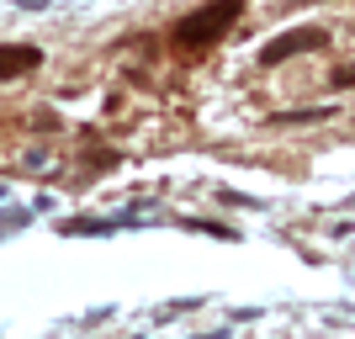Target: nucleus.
<instances>
[{
  "label": "nucleus",
  "mask_w": 355,
  "mask_h": 339,
  "mask_svg": "<svg viewBox=\"0 0 355 339\" xmlns=\"http://www.w3.org/2000/svg\"><path fill=\"white\" fill-rule=\"evenodd\" d=\"M239 16H244V0H207L202 11H191V16H180V21H175L170 43H175L180 53H196V48L218 43V37L234 27Z\"/></svg>",
  "instance_id": "nucleus-1"
},
{
  "label": "nucleus",
  "mask_w": 355,
  "mask_h": 339,
  "mask_svg": "<svg viewBox=\"0 0 355 339\" xmlns=\"http://www.w3.org/2000/svg\"><path fill=\"white\" fill-rule=\"evenodd\" d=\"M324 43H329V32H324V27H297V32H282L276 43L260 48V64H282V59H292V53H313V48H324Z\"/></svg>",
  "instance_id": "nucleus-2"
},
{
  "label": "nucleus",
  "mask_w": 355,
  "mask_h": 339,
  "mask_svg": "<svg viewBox=\"0 0 355 339\" xmlns=\"http://www.w3.org/2000/svg\"><path fill=\"white\" fill-rule=\"evenodd\" d=\"M37 59H43V53H37L32 43H6L0 48V85L16 80V74H27V69H37Z\"/></svg>",
  "instance_id": "nucleus-3"
},
{
  "label": "nucleus",
  "mask_w": 355,
  "mask_h": 339,
  "mask_svg": "<svg viewBox=\"0 0 355 339\" xmlns=\"http://www.w3.org/2000/svg\"><path fill=\"white\" fill-rule=\"evenodd\" d=\"M334 85H345V90H350V85H355V64H345V69H340V74H334Z\"/></svg>",
  "instance_id": "nucleus-4"
}]
</instances>
